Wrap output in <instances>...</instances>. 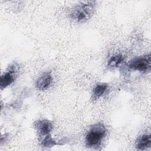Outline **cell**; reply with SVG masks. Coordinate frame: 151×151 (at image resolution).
<instances>
[{
    "label": "cell",
    "instance_id": "cell-1",
    "mask_svg": "<svg viewBox=\"0 0 151 151\" xmlns=\"http://www.w3.org/2000/svg\"><path fill=\"white\" fill-rule=\"evenodd\" d=\"M107 133L105 126L101 123H97L91 126L86 136V145L90 147L99 146Z\"/></svg>",
    "mask_w": 151,
    "mask_h": 151
},
{
    "label": "cell",
    "instance_id": "cell-2",
    "mask_svg": "<svg viewBox=\"0 0 151 151\" xmlns=\"http://www.w3.org/2000/svg\"><path fill=\"white\" fill-rule=\"evenodd\" d=\"M95 9V2L89 1L77 6L71 12L73 19L79 22H84L91 18Z\"/></svg>",
    "mask_w": 151,
    "mask_h": 151
},
{
    "label": "cell",
    "instance_id": "cell-3",
    "mask_svg": "<svg viewBox=\"0 0 151 151\" xmlns=\"http://www.w3.org/2000/svg\"><path fill=\"white\" fill-rule=\"evenodd\" d=\"M150 55L149 54L133 58L129 63L128 67L133 70L145 72L150 70Z\"/></svg>",
    "mask_w": 151,
    "mask_h": 151
},
{
    "label": "cell",
    "instance_id": "cell-4",
    "mask_svg": "<svg viewBox=\"0 0 151 151\" xmlns=\"http://www.w3.org/2000/svg\"><path fill=\"white\" fill-rule=\"evenodd\" d=\"M19 71V66L16 64H13L9 66V70L4 73L1 77V89L10 86L15 81V76L16 73Z\"/></svg>",
    "mask_w": 151,
    "mask_h": 151
},
{
    "label": "cell",
    "instance_id": "cell-5",
    "mask_svg": "<svg viewBox=\"0 0 151 151\" xmlns=\"http://www.w3.org/2000/svg\"><path fill=\"white\" fill-rule=\"evenodd\" d=\"M52 80V77L51 73H45L38 78L35 83V86L40 90H45L49 87Z\"/></svg>",
    "mask_w": 151,
    "mask_h": 151
},
{
    "label": "cell",
    "instance_id": "cell-6",
    "mask_svg": "<svg viewBox=\"0 0 151 151\" xmlns=\"http://www.w3.org/2000/svg\"><path fill=\"white\" fill-rule=\"evenodd\" d=\"M35 126L39 134H40L41 136H45L50 134V133L52 128L51 122L45 119L38 121Z\"/></svg>",
    "mask_w": 151,
    "mask_h": 151
},
{
    "label": "cell",
    "instance_id": "cell-7",
    "mask_svg": "<svg viewBox=\"0 0 151 151\" xmlns=\"http://www.w3.org/2000/svg\"><path fill=\"white\" fill-rule=\"evenodd\" d=\"M151 146V137L150 134H143L139 137L136 143V147L139 150H146Z\"/></svg>",
    "mask_w": 151,
    "mask_h": 151
},
{
    "label": "cell",
    "instance_id": "cell-8",
    "mask_svg": "<svg viewBox=\"0 0 151 151\" xmlns=\"http://www.w3.org/2000/svg\"><path fill=\"white\" fill-rule=\"evenodd\" d=\"M124 60V57L121 54H116L111 56L107 63L108 67L110 68H115L118 67Z\"/></svg>",
    "mask_w": 151,
    "mask_h": 151
},
{
    "label": "cell",
    "instance_id": "cell-9",
    "mask_svg": "<svg viewBox=\"0 0 151 151\" xmlns=\"http://www.w3.org/2000/svg\"><path fill=\"white\" fill-rule=\"evenodd\" d=\"M108 87V85L106 83H100L97 84L93 89V95L95 98H99L103 96L106 92Z\"/></svg>",
    "mask_w": 151,
    "mask_h": 151
},
{
    "label": "cell",
    "instance_id": "cell-10",
    "mask_svg": "<svg viewBox=\"0 0 151 151\" xmlns=\"http://www.w3.org/2000/svg\"><path fill=\"white\" fill-rule=\"evenodd\" d=\"M55 145H56V143L50 134L45 136L42 141V145L44 147H52Z\"/></svg>",
    "mask_w": 151,
    "mask_h": 151
}]
</instances>
